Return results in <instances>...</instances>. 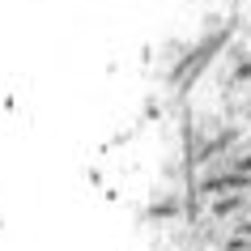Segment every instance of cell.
<instances>
[{
    "label": "cell",
    "mask_w": 251,
    "mask_h": 251,
    "mask_svg": "<svg viewBox=\"0 0 251 251\" xmlns=\"http://www.w3.org/2000/svg\"><path fill=\"white\" fill-rule=\"evenodd\" d=\"M251 209V192H230V196H213L209 213L213 217H234V213Z\"/></svg>",
    "instance_id": "6da1fadb"
}]
</instances>
